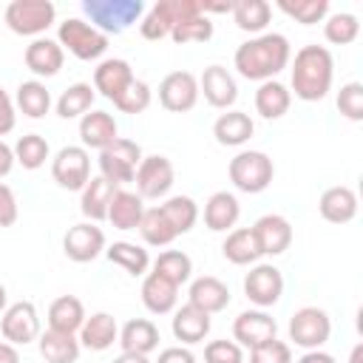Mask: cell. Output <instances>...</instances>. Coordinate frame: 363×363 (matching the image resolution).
<instances>
[{
    "label": "cell",
    "instance_id": "44dd1931",
    "mask_svg": "<svg viewBox=\"0 0 363 363\" xmlns=\"http://www.w3.org/2000/svg\"><path fill=\"white\" fill-rule=\"evenodd\" d=\"M318 213H320V218L329 221V224H349V221L357 216V196H354V190L346 187V184L326 187V190L320 193Z\"/></svg>",
    "mask_w": 363,
    "mask_h": 363
},
{
    "label": "cell",
    "instance_id": "d590c367",
    "mask_svg": "<svg viewBox=\"0 0 363 363\" xmlns=\"http://www.w3.org/2000/svg\"><path fill=\"white\" fill-rule=\"evenodd\" d=\"M14 108H20L28 119H43L51 111V94L40 79H26L17 85Z\"/></svg>",
    "mask_w": 363,
    "mask_h": 363
},
{
    "label": "cell",
    "instance_id": "8fae6325",
    "mask_svg": "<svg viewBox=\"0 0 363 363\" xmlns=\"http://www.w3.org/2000/svg\"><path fill=\"white\" fill-rule=\"evenodd\" d=\"M136 193L139 199H162L170 193L173 182H176V170H173V162L167 156H142L139 167H136Z\"/></svg>",
    "mask_w": 363,
    "mask_h": 363
},
{
    "label": "cell",
    "instance_id": "74e56055",
    "mask_svg": "<svg viewBox=\"0 0 363 363\" xmlns=\"http://www.w3.org/2000/svg\"><path fill=\"white\" fill-rule=\"evenodd\" d=\"M108 261L122 267L128 275L139 278V275H147V267H150V255L145 247L139 244H130V241H113L108 250H105Z\"/></svg>",
    "mask_w": 363,
    "mask_h": 363
},
{
    "label": "cell",
    "instance_id": "11a10c76",
    "mask_svg": "<svg viewBox=\"0 0 363 363\" xmlns=\"http://www.w3.org/2000/svg\"><path fill=\"white\" fill-rule=\"evenodd\" d=\"M14 167V147H9L3 139H0V179L9 176Z\"/></svg>",
    "mask_w": 363,
    "mask_h": 363
},
{
    "label": "cell",
    "instance_id": "ffe728a7",
    "mask_svg": "<svg viewBox=\"0 0 363 363\" xmlns=\"http://www.w3.org/2000/svg\"><path fill=\"white\" fill-rule=\"evenodd\" d=\"M133 68L128 60H119V57H108L102 60L96 68H94V91H99L105 99H116L130 82H133Z\"/></svg>",
    "mask_w": 363,
    "mask_h": 363
},
{
    "label": "cell",
    "instance_id": "7c38bea8",
    "mask_svg": "<svg viewBox=\"0 0 363 363\" xmlns=\"http://www.w3.org/2000/svg\"><path fill=\"white\" fill-rule=\"evenodd\" d=\"M0 332H3V340L14 343V346L34 343L40 337V315H37V306L31 301L9 303L6 312L0 315Z\"/></svg>",
    "mask_w": 363,
    "mask_h": 363
},
{
    "label": "cell",
    "instance_id": "7dc6e473",
    "mask_svg": "<svg viewBox=\"0 0 363 363\" xmlns=\"http://www.w3.org/2000/svg\"><path fill=\"white\" fill-rule=\"evenodd\" d=\"M150 85L145 82V79H133L116 99H113V105L122 111V113H142V111H147V105H150Z\"/></svg>",
    "mask_w": 363,
    "mask_h": 363
},
{
    "label": "cell",
    "instance_id": "ee69618b",
    "mask_svg": "<svg viewBox=\"0 0 363 363\" xmlns=\"http://www.w3.org/2000/svg\"><path fill=\"white\" fill-rule=\"evenodd\" d=\"M357 34H360V20L352 11H337L323 23V37L332 45H349L357 40Z\"/></svg>",
    "mask_w": 363,
    "mask_h": 363
},
{
    "label": "cell",
    "instance_id": "f907efd6",
    "mask_svg": "<svg viewBox=\"0 0 363 363\" xmlns=\"http://www.w3.org/2000/svg\"><path fill=\"white\" fill-rule=\"evenodd\" d=\"M207 363H244V352L235 340H210L204 346Z\"/></svg>",
    "mask_w": 363,
    "mask_h": 363
},
{
    "label": "cell",
    "instance_id": "3957f363",
    "mask_svg": "<svg viewBox=\"0 0 363 363\" xmlns=\"http://www.w3.org/2000/svg\"><path fill=\"white\" fill-rule=\"evenodd\" d=\"M227 176L241 193H264L272 184L275 164L264 150H241L230 159Z\"/></svg>",
    "mask_w": 363,
    "mask_h": 363
},
{
    "label": "cell",
    "instance_id": "e575fe53",
    "mask_svg": "<svg viewBox=\"0 0 363 363\" xmlns=\"http://www.w3.org/2000/svg\"><path fill=\"white\" fill-rule=\"evenodd\" d=\"M221 252L235 267L255 264L261 258V250H258V241L252 235V227H235V230H230L227 238H224V244H221Z\"/></svg>",
    "mask_w": 363,
    "mask_h": 363
},
{
    "label": "cell",
    "instance_id": "c3c4849f",
    "mask_svg": "<svg viewBox=\"0 0 363 363\" xmlns=\"http://www.w3.org/2000/svg\"><path fill=\"white\" fill-rule=\"evenodd\" d=\"M337 111L349 122H360L363 119V85L360 82L340 85V91H337Z\"/></svg>",
    "mask_w": 363,
    "mask_h": 363
},
{
    "label": "cell",
    "instance_id": "8992f818",
    "mask_svg": "<svg viewBox=\"0 0 363 363\" xmlns=\"http://www.w3.org/2000/svg\"><path fill=\"white\" fill-rule=\"evenodd\" d=\"M139 162H142V147L130 139L116 136L108 147L99 150V176L108 179L113 187L128 184V182H133Z\"/></svg>",
    "mask_w": 363,
    "mask_h": 363
},
{
    "label": "cell",
    "instance_id": "d6a6232c",
    "mask_svg": "<svg viewBox=\"0 0 363 363\" xmlns=\"http://www.w3.org/2000/svg\"><path fill=\"white\" fill-rule=\"evenodd\" d=\"M142 213H145V201L139 199V193L116 187V193L111 199V207H108V221L116 230H136L139 221H142Z\"/></svg>",
    "mask_w": 363,
    "mask_h": 363
},
{
    "label": "cell",
    "instance_id": "9f6ffc18",
    "mask_svg": "<svg viewBox=\"0 0 363 363\" xmlns=\"http://www.w3.org/2000/svg\"><path fill=\"white\" fill-rule=\"evenodd\" d=\"M295 363H337L329 352H323V349H312V352H303Z\"/></svg>",
    "mask_w": 363,
    "mask_h": 363
},
{
    "label": "cell",
    "instance_id": "91938a15",
    "mask_svg": "<svg viewBox=\"0 0 363 363\" xmlns=\"http://www.w3.org/2000/svg\"><path fill=\"white\" fill-rule=\"evenodd\" d=\"M349 363H363V343H357V346L352 349V354H349Z\"/></svg>",
    "mask_w": 363,
    "mask_h": 363
},
{
    "label": "cell",
    "instance_id": "db71d44e",
    "mask_svg": "<svg viewBox=\"0 0 363 363\" xmlns=\"http://www.w3.org/2000/svg\"><path fill=\"white\" fill-rule=\"evenodd\" d=\"M156 363H196V354L187 346H167L159 352Z\"/></svg>",
    "mask_w": 363,
    "mask_h": 363
},
{
    "label": "cell",
    "instance_id": "7bdbcfd3",
    "mask_svg": "<svg viewBox=\"0 0 363 363\" xmlns=\"http://www.w3.org/2000/svg\"><path fill=\"white\" fill-rule=\"evenodd\" d=\"M48 156H51V147L40 133H26L14 145V162L23 164L26 170H40Z\"/></svg>",
    "mask_w": 363,
    "mask_h": 363
},
{
    "label": "cell",
    "instance_id": "f35d334b",
    "mask_svg": "<svg viewBox=\"0 0 363 363\" xmlns=\"http://www.w3.org/2000/svg\"><path fill=\"white\" fill-rule=\"evenodd\" d=\"M159 210L176 235L190 233L199 221V204L190 196H170V199H164V204H159Z\"/></svg>",
    "mask_w": 363,
    "mask_h": 363
},
{
    "label": "cell",
    "instance_id": "ac0fdd59",
    "mask_svg": "<svg viewBox=\"0 0 363 363\" xmlns=\"http://www.w3.org/2000/svg\"><path fill=\"white\" fill-rule=\"evenodd\" d=\"M252 235L261 255H281L292 244V224L278 213H267L252 224Z\"/></svg>",
    "mask_w": 363,
    "mask_h": 363
},
{
    "label": "cell",
    "instance_id": "30bf717a",
    "mask_svg": "<svg viewBox=\"0 0 363 363\" xmlns=\"http://www.w3.org/2000/svg\"><path fill=\"white\" fill-rule=\"evenodd\" d=\"M51 179L62 190H82L91 179V156L82 145H65L51 159Z\"/></svg>",
    "mask_w": 363,
    "mask_h": 363
},
{
    "label": "cell",
    "instance_id": "277c9868",
    "mask_svg": "<svg viewBox=\"0 0 363 363\" xmlns=\"http://www.w3.org/2000/svg\"><path fill=\"white\" fill-rule=\"evenodd\" d=\"M57 43L62 45V51L74 54L77 60L82 62H91V60H99L105 51H108V37L94 28L91 23L79 20V17H68L60 23L57 28Z\"/></svg>",
    "mask_w": 363,
    "mask_h": 363
},
{
    "label": "cell",
    "instance_id": "bcb514c9",
    "mask_svg": "<svg viewBox=\"0 0 363 363\" xmlns=\"http://www.w3.org/2000/svg\"><path fill=\"white\" fill-rule=\"evenodd\" d=\"M278 9L303 26H315L329 14V0H278Z\"/></svg>",
    "mask_w": 363,
    "mask_h": 363
},
{
    "label": "cell",
    "instance_id": "9a60e30c",
    "mask_svg": "<svg viewBox=\"0 0 363 363\" xmlns=\"http://www.w3.org/2000/svg\"><path fill=\"white\" fill-rule=\"evenodd\" d=\"M62 252L77 264H88L105 252V233L94 221H79L65 233Z\"/></svg>",
    "mask_w": 363,
    "mask_h": 363
},
{
    "label": "cell",
    "instance_id": "f5cc1de1",
    "mask_svg": "<svg viewBox=\"0 0 363 363\" xmlns=\"http://www.w3.org/2000/svg\"><path fill=\"white\" fill-rule=\"evenodd\" d=\"M17 221V196L9 184H0V227H11Z\"/></svg>",
    "mask_w": 363,
    "mask_h": 363
},
{
    "label": "cell",
    "instance_id": "4fadbf2b",
    "mask_svg": "<svg viewBox=\"0 0 363 363\" xmlns=\"http://www.w3.org/2000/svg\"><path fill=\"white\" fill-rule=\"evenodd\" d=\"M244 295L258 306H275L284 295V275L278 267L272 264H255L247 275H244Z\"/></svg>",
    "mask_w": 363,
    "mask_h": 363
},
{
    "label": "cell",
    "instance_id": "603a6c76",
    "mask_svg": "<svg viewBox=\"0 0 363 363\" xmlns=\"http://www.w3.org/2000/svg\"><path fill=\"white\" fill-rule=\"evenodd\" d=\"M187 303L199 306V309L207 312V315H216V312L227 309V303H230V289H227V284L218 281L216 275H201V278H196V281L190 284V289H187Z\"/></svg>",
    "mask_w": 363,
    "mask_h": 363
},
{
    "label": "cell",
    "instance_id": "5b68a950",
    "mask_svg": "<svg viewBox=\"0 0 363 363\" xmlns=\"http://www.w3.org/2000/svg\"><path fill=\"white\" fill-rule=\"evenodd\" d=\"M193 14H204L201 11V0H159L156 6H150V11L142 17L139 23V34L150 43H159L164 37H170L173 26L184 17Z\"/></svg>",
    "mask_w": 363,
    "mask_h": 363
},
{
    "label": "cell",
    "instance_id": "f1b7e54d",
    "mask_svg": "<svg viewBox=\"0 0 363 363\" xmlns=\"http://www.w3.org/2000/svg\"><path fill=\"white\" fill-rule=\"evenodd\" d=\"M238 216H241V204H238V199H235L233 193H227V190L213 193V196L207 199V204H204V224H207V230H213V233H230V230L235 227Z\"/></svg>",
    "mask_w": 363,
    "mask_h": 363
},
{
    "label": "cell",
    "instance_id": "b9f144b4",
    "mask_svg": "<svg viewBox=\"0 0 363 363\" xmlns=\"http://www.w3.org/2000/svg\"><path fill=\"white\" fill-rule=\"evenodd\" d=\"M150 267H153V272H159L162 278H167L176 286L187 284L190 281V272H193V261L182 250H164V252H159V258Z\"/></svg>",
    "mask_w": 363,
    "mask_h": 363
},
{
    "label": "cell",
    "instance_id": "8d00e7d4",
    "mask_svg": "<svg viewBox=\"0 0 363 363\" xmlns=\"http://www.w3.org/2000/svg\"><path fill=\"white\" fill-rule=\"evenodd\" d=\"M94 96H96V91H94V85L91 82H74V85H68L62 94H60V99H57V116L60 119H82L88 111H91V105H94Z\"/></svg>",
    "mask_w": 363,
    "mask_h": 363
},
{
    "label": "cell",
    "instance_id": "d4e9b609",
    "mask_svg": "<svg viewBox=\"0 0 363 363\" xmlns=\"http://www.w3.org/2000/svg\"><path fill=\"white\" fill-rule=\"evenodd\" d=\"M176 301H179V286L150 269L145 275V281H142V303H145V309L150 315H167V312L176 309Z\"/></svg>",
    "mask_w": 363,
    "mask_h": 363
},
{
    "label": "cell",
    "instance_id": "9c48e42d",
    "mask_svg": "<svg viewBox=\"0 0 363 363\" xmlns=\"http://www.w3.org/2000/svg\"><path fill=\"white\" fill-rule=\"evenodd\" d=\"M332 335V320L320 306H301L289 318V340L306 352L320 349Z\"/></svg>",
    "mask_w": 363,
    "mask_h": 363
},
{
    "label": "cell",
    "instance_id": "5bb4252c",
    "mask_svg": "<svg viewBox=\"0 0 363 363\" xmlns=\"http://www.w3.org/2000/svg\"><path fill=\"white\" fill-rule=\"evenodd\" d=\"M159 102L170 113H187L199 102V79L190 71H173L159 82Z\"/></svg>",
    "mask_w": 363,
    "mask_h": 363
},
{
    "label": "cell",
    "instance_id": "680465c9",
    "mask_svg": "<svg viewBox=\"0 0 363 363\" xmlns=\"http://www.w3.org/2000/svg\"><path fill=\"white\" fill-rule=\"evenodd\" d=\"M113 363H150L145 354H133V352H122L119 357H113Z\"/></svg>",
    "mask_w": 363,
    "mask_h": 363
},
{
    "label": "cell",
    "instance_id": "f546056e",
    "mask_svg": "<svg viewBox=\"0 0 363 363\" xmlns=\"http://www.w3.org/2000/svg\"><path fill=\"white\" fill-rule=\"evenodd\" d=\"M85 306L77 295H60L51 301L48 306V329L54 332H65V335H77L79 326L85 323Z\"/></svg>",
    "mask_w": 363,
    "mask_h": 363
},
{
    "label": "cell",
    "instance_id": "6da1fadb",
    "mask_svg": "<svg viewBox=\"0 0 363 363\" xmlns=\"http://www.w3.org/2000/svg\"><path fill=\"white\" fill-rule=\"evenodd\" d=\"M289 60H292L289 40L278 31H267V34H258L241 43L235 48L233 65L244 79L267 82V79H275L289 65Z\"/></svg>",
    "mask_w": 363,
    "mask_h": 363
},
{
    "label": "cell",
    "instance_id": "cb8c5ba5",
    "mask_svg": "<svg viewBox=\"0 0 363 363\" xmlns=\"http://www.w3.org/2000/svg\"><path fill=\"white\" fill-rule=\"evenodd\" d=\"M119 340V326L111 312H94L79 326V346L91 352H105Z\"/></svg>",
    "mask_w": 363,
    "mask_h": 363
},
{
    "label": "cell",
    "instance_id": "2e32d148",
    "mask_svg": "<svg viewBox=\"0 0 363 363\" xmlns=\"http://www.w3.org/2000/svg\"><path fill=\"white\" fill-rule=\"evenodd\" d=\"M201 94H204L207 105H213L218 111H230L238 99V85L224 65H207L199 77V96Z\"/></svg>",
    "mask_w": 363,
    "mask_h": 363
},
{
    "label": "cell",
    "instance_id": "ba28073f",
    "mask_svg": "<svg viewBox=\"0 0 363 363\" xmlns=\"http://www.w3.org/2000/svg\"><path fill=\"white\" fill-rule=\"evenodd\" d=\"M82 11L91 17V26L108 34H122L130 23L139 20L142 3L139 0H85Z\"/></svg>",
    "mask_w": 363,
    "mask_h": 363
},
{
    "label": "cell",
    "instance_id": "60d3db41",
    "mask_svg": "<svg viewBox=\"0 0 363 363\" xmlns=\"http://www.w3.org/2000/svg\"><path fill=\"white\" fill-rule=\"evenodd\" d=\"M136 230L142 233V241H145L147 247H167V244H173V241L179 238V235L173 233V227L167 224V218L162 216L159 207H147V210L142 213V221H139Z\"/></svg>",
    "mask_w": 363,
    "mask_h": 363
},
{
    "label": "cell",
    "instance_id": "83f0119b",
    "mask_svg": "<svg viewBox=\"0 0 363 363\" xmlns=\"http://www.w3.org/2000/svg\"><path fill=\"white\" fill-rule=\"evenodd\" d=\"M252 133H255V125L244 111H224L213 122V136L224 147H241L244 142H250Z\"/></svg>",
    "mask_w": 363,
    "mask_h": 363
},
{
    "label": "cell",
    "instance_id": "484cf974",
    "mask_svg": "<svg viewBox=\"0 0 363 363\" xmlns=\"http://www.w3.org/2000/svg\"><path fill=\"white\" fill-rule=\"evenodd\" d=\"M119 136V128H116V119L108 113V111H91L79 119V139H82V147H94V150H102L108 147L113 139Z\"/></svg>",
    "mask_w": 363,
    "mask_h": 363
},
{
    "label": "cell",
    "instance_id": "ab89813d",
    "mask_svg": "<svg viewBox=\"0 0 363 363\" xmlns=\"http://www.w3.org/2000/svg\"><path fill=\"white\" fill-rule=\"evenodd\" d=\"M233 20L241 31H250V34H261L272 17V9L267 0H235L233 3Z\"/></svg>",
    "mask_w": 363,
    "mask_h": 363
},
{
    "label": "cell",
    "instance_id": "681fc988",
    "mask_svg": "<svg viewBox=\"0 0 363 363\" xmlns=\"http://www.w3.org/2000/svg\"><path fill=\"white\" fill-rule=\"evenodd\" d=\"M250 363H292V349H289V343L272 337V340L250 349Z\"/></svg>",
    "mask_w": 363,
    "mask_h": 363
},
{
    "label": "cell",
    "instance_id": "4316f807",
    "mask_svg": "<svg viewBox=\"0 0 363 363\" xmlns=\"http://www.w3.org/2000/svg\"><path fill=\"white\" fill-rule=\"evenodd\" d=\"M116 343L122 346V352H133V354H145L147 357L150 352L159 349V329L147 318H133L119 329V340Z\"/></svg>",
    "mask_w": 363,
    "mask_h": 363
},
{
    "label": "cell",
    "instance_id": "4dcf8cb0",
    "mask_svg": "<svg viewBox=\"0 0 363 363\" xmlns=\"http://www.w3.org/2000/svg\"><path fill=\"white\" fill-rule=\"evenodd\" d=\"M82 196H79V210H82V216L88 218V221H102V218H108V207H111V199H113V193H116V187L108 182V179H102V176H94V179H88V184L79 190Z\"/></svg>",
    "mask_w": 363,
    "mask_h": 363
},
{
    "label": "cell",
    "instance_id": "52a82bcc",
    "mask_svg": "<svg viewBox=\"0 0 363 363\" xmlns=\"http://www.w3.org/2000/svg\"><path fill=\"white\" fill-rule=\"evenodd\" d=\"M57 17L51 0H11L6 6V26L20 37H40Z\"/></svg>",
    "mask_w": 363,
    "mask_h": 363
},
{
    "label": "cell",
    "instance_id": "7a4b0ae2",
    "mask_svg": "<svg viewBox=\"0 0 363 363\" xmlns=\"http://www.w3.org/2000/svg\"><path fill=\"white\" fill-rule=\"evenodd\" d=\"M292 91L303 102H320L332 91L335 79V60L329 48L323 45H303L295 51L292 68H289Z\"/></svg>",
    "mask_w": 363,
    "mask_h": 363
},
{
    "label": "cell",
    "instance_id": "7402d4cb",
    "mask_svg": "<svg viewBox=\"0 0 363 363\" xmlns=\"http://www.w3.org/2000/svg\"><path fill=\"white\" fill-rule=\"evenodd\" d=\"M210 315L201 312L199 306L193 303H184L179 309H173V320H170V329H173V337L182 340L184 346H193V343H201L207 335H210Z\"/></svg>",
    "mask_w": 363,
    "mask_h": 363
},
{
    "label": "cell",
    "instance_id": "f6af8a7d",
    "mask_svg": "<svg viewBox=\"0 0 363 363\" xmlns=\"http://www.w3.org/2000/svg\"><path fill=\"white\" fill-rule=\"evenodd\" d=\"M213 37V23L207 14H193V17H184L173 26L170 31V40L184 45V43H207Z\"/></svg>",
    "mask_w": 363,
    "mask_h": 363
},
{
    "label": "cell",
    "instance_id": "1f68e13d",
    "mask_svg": "<svg viewBox=\"0 0 363 363\" xmlns=\"http://www.w3.org/2000/svg\"><path fill=\"white\" fill-rule=\"evenodd\" d=\"M37 346H40V354L45 363H77L79 349H82L77 335H65V332H54V329L40 332Z\"/></svg>",
    "mask_w": 363,
    "mask_h": 363
},
{
    "label": "cell",
    "instance_id": "816d5d0a",
    "mask_svg": "<svg viewBox=\"0 0 363 363\" xmlns=\"http://www.w3.org/2000/svg\"><path fill=\"white\" fill-rule=\"evenodd\" d=\"M17 125V108H14V99L9 96V91L0 85V139L6 133H11Z\"/></svg>",
    "mask_w": 363,
    "mask_h": 363
},
{
    "label": "cell",
    "instance_id": "836d02e7",
    "mask_svg": "<svg viewBox=\"0 0 363 363\" xmlns=\"http://www.w3.org/2000/svg\"><path fill=\"white\" fill-rule=\"evenodd\" d=\"M292 105V91L278 82V79H267L258 85L255 91V111L264 116V119H281Z\"/></svg>",
    "mask_w": 363,
    "mask_h": 363
},
{
    "label": "cell",
    "instance_id": "e0dca14e",
    "mask_svg": "<svg viewBox=\"0 0 363 363\" xmlns=\"http://www.w3.org/2000/svg\"><path fill=\"white\" fill-rule=\"evenodd\" d=\"M275 335H278V323L264 309H247L233 320V337L238 346L255 349V346L272 340Z\"/></svg>",
    "mask_w": 363,
    "mask_h": 363
},
{
    "label": "cell",
    "instance_id": "94428289",
    "mask_svg": "<svg viewBox=\"0 0 363 363\" xmlns=\"http://www.w3.org/2000/svg\"><path fill=\"white\" fill-rule=\"evenodd\" d=\"M6 306H9V292H6V286L0 284V315L6 312Z\"/></svg>",
    "mask_w": 363,
    "mask_h": 363
},
{
    "label": "cell",
    "instance_id": "6f0895ef",
    "mask_svg": "<svg viewBox=\"0 0 363 363\" xmlns=\"http://www.w3.org/2000/svg\"><path fill=\"white\" fill-rule=\"evenodd\" d=\"M0 363H20V352L14 343L0 340Z\"/></svg>",
    "mask_w": 363,
    "mask_h": 363
},
{
    "label": "cell",
    "instance_id": "d6986e66",
    "mask_svg": "<svg viewBox=\"0 0 363 363\" xmlns=\"http://www.w3.org/2000/svg\"><path fill=\"white\" fill-rule=\"evenodd\" d=\"M26 68L34 74V77H57L62 62H65V51L57 40H48V37H37L26 45Z\"/></svg>",
    "mask_w": 363,
    "mask_h": 363
}]
</instances>
